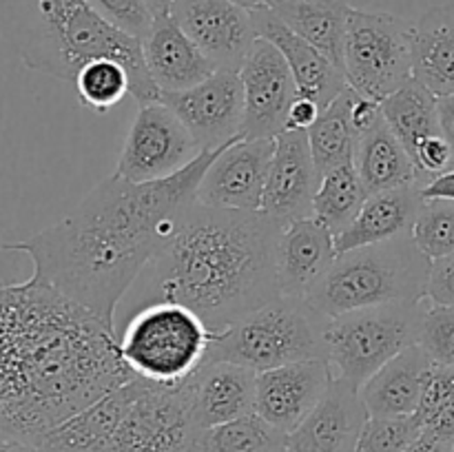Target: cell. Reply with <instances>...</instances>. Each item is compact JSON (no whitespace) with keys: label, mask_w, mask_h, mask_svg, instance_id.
Wrapping results in <instances>:
<instances>
[{"label":"cell","mask_w":454,"mask_h":452,"mask_svg":"<svg viewBox=\"0 0 454 452\" xmlns=\"http://www.w3.org/2000/svg\"><path fill=\"white\" fill-rule=\"evenodd\" d=\"M224 146L200 151L162 180L129 182L111 173L69 215L25 239H9V248L31 261L29 277L115 326L122 300L198 202L200 180Z\"/></svg>","instance_id":"cell-1"},{"label":"cell","mask_w":454,"mask_h":452,"mask_svg":"<svg viewBox=\"0 0 454 452\" xmlns=\"http://www.w3.org/2000/svg\"><path fill=\"white\" fill-rule=\"evenodd\" d=\"M133 377L118 328L34 277L0 286V437L40 443Z\"/></svg>","instance_id":"cell-2"},{"label":"cell","mask_w":454,"mask_h":452,"mask_svg":"<svg viewBox=\"0 0 454 452\" xmlns=\"http://www.w3.org/2000/svg\"><path fill=\"white\" fill-rule=\"evenodd\" d=\"M282 226L264 211H226L195 202L176 235L122 300L129 315L155 301L193 310L213 332L282 295Z\"/></svg>","instance_id":"cell-3"},{"label":"cell","mask_w":454,"mask_h":452,"mask_svg":"<svg viewBox=\"0 0 454 452\" xmlns=\"http://www.w3.org/2000/svg\"><path fill=\"white\" fill-rule=\"evenodd\" d=\"M0 16L4 38L27 69L74 82L84 65L111 58L127 66L137 105L162 96L140 40L109 25L87 0H0Z\"/></svg>","instance_id":"cell-4"},{"label":"cell","mask_w":454,"mask_h":452,"mask_svg":"<svg viewBox=\"0 0 454 452\" xmlns=\"http://www.w3.org/2000/svg\"><path fill=\"white\" fill-rule=\"evenodd\" d=\"M430 260L412 235L340 253L306 300L333 319L366 306L426 300Z\"/></svg>","instance_id":"cell-5"},{"label":"cell","mask_w":454,"mask_h":452,"mask_svg":"<svg viewBox=\"0 0 454 452\" xmlns=\"http://www.w3.org/2000/svg\"><path fill=\"white\" fill-rule=\"evenodd\" d=\"M328 317L306 297L279 295L213 335L207 362H231L255 372L326 357Z\"/></svg>","instance_id":"cell-6"},{"label":"cell","mask_w":454,"mask_h":452,"mask_svg":"<svg viewBox=\"0 0 454 452\" xmlns=\"http://www.w3.org/2000/svg\"><path fill=\"white\" fill-rule=\"evenodd\" d=\"M213 335L193 310L155 301L129 315L118 346L133 375L160 386H182L207 362Z\"/></svg>","instance_id":"cell-7"},{"label":"cell","mask_w":454,"mask_h":452,"mask_svg":"<svg viewBox=\"0 0 454 452\" xmlns=\"http://www.w3.org/2000/svg\"><path fill=\"white\" fill-rule=\"evenodd\" d=\"M428 300L366 306L328 319L326 357L350 384L359 386L386 362L419 344Z\"/></svg>","instance_id":"cell-8"},{"label":"cell","mask_w":454,"mask_h":452,"mask_svg":"<svg viewBox=\"0 0 454 452\" xmlns=\"http://www.w3.org/2000/svg\"><path fill=\"white\" fill-rule=\"evenodd\" d=\"M415 22L388 12H350L344 38L348 87L368 100L384 102L412 78Z\"/></svg>","instance_id":"cell-9"},{"label":"cell","mask_w":454,"mask_h":452,"mask_svg":"<svg viewBox=\"0 0 454 452\" xmlns=\"http://www.w3.org/2000/svg\"><path fill=\"white\" fill-rule=\"evenodd\" d=\"M200 434L189 381L160 386L142 379L137 397L105 452H198Z\"/></svg>","instance_id":"cell-10"},{"label":"cell","mask_w":454,"mask_h":452,"mask_svg":"<svg viewBox=\"0 0 454 452\" xmlns=\"http://www.w3.org/2000/svg\"><path fill=\"white\" fill-rule=\"evenodd\" d=\"M200 146L180 118L162 102L140 105L120 151L115 175L129 182H153L184 168Z\"/></svg>","instance_id":"cell-11"},{"label":"cell","mask_w":454,"mask_h":452,"mask_svg":"<svg viewBox=\"0 0 454 452\" xmlns=\"http://www.w3.org/2000/svg\"><path fill=\"white\" fill-rule=\"evenodd\" d=\"M160 102L184 122L202 151L242 137L244 87L239 71L217 69L195 87L164 91Z\"/></svg>","instance_id":"cell-12"},{"label":"cell","mask_w":454,"mask_h":452,"mask_svg":"<svg viewBox=\"0 0 454 452\" xmlns=\"http://www.w3.org/2000/svg\"><path fill=\"white\" fill-rule=\"evenodd\" d=\"M275 137H238L208 164L198 202L226 211H262Z\"/></svg>","instance_id":"cell-13"},{"label":"cell","mask_w":454,"mask_h":452,"mask_svg":"<svg viewBox=\"0 0 454 452\" xmlns=\"http://www.w3.org/2000/svg\"><path fill=\"white\" fill-rule=\"evenodd\" d=\"M244 87V137H278L297 91L286 58L273 43L257 38L239 69Z\"/></svg>","instance_id":"cell-14"},{"label":"cell","mask_w":454,"mask_h":452,"mask_svg":"<svg viewBox=\"0 0 454 452\" xmlns=\"http://www.w3.org/2000/svg\"><path fill=\"white\" fill-rule=\"evenodd\" d=\"M171 16L217 69H242L257 40L251 9L235 0H176Z\"/></svg>","instance_id":"cell-15"},{"label":"cell","mask_w":454,"mask_h":452,"mask_svg":"<svg viewBox=\"0 0 454 452\" xmlns=\"http://www.w3.org/2000/svg\"><path fill=\"white\" fill-rule=\"evenodd\" d=\"M333 377L328 359H306L257 372L255 412L282 433H293L322 401Z\"/></svg>","instance_id":"cell-16"},{"label":"cell","mask_w":454,"mask_h":452,"mask_svg":"<svg viewBox=\"0 0 454 452\" xmlns=\"http://www.w3.org/2000/svg\"><path fill=\"white\" fill-rule=\"evenodd\" d=\"M322 175L310 153L309 133L284 131L275 137L273 160L266 177L262 211L288 224L301 217H313L315 193Z\"/></svg>","instance_id":"cell-17"},{"label":"cell","mask_w":454,"mask_h":452,"mask_svg":"<svg viewBox=\"0 0 454 452\" xmlns=\"http://www.w3.org/2000/svg\"><path fill=\"white\" fill-rule=\"evenodd\" d=\"M368 417L357 386L333 377L322 401L286 434V446L295 452H355Z\"/></svg>","instance_id":"cell-18"},{"label":"cell","mask_w":454,"mask_h":452,"mask_svg":"<svg viewBox=\"0 0 454 452\" xmlns=\"http://www.w3.org/2000/svg\"><path fill=\"white\" fill-rule=\"evenodd\" d=\"M251 18L257 38L273 43L286 58L300 96L310 97L313 102H317L319 109H324L348 87L344 69L328 56H324L313 44L306 43L301 35L288 29L273 9H251Z\"/></svg>","instance_id":"cell-19"},{"label":"cell","mask_w":454,"mask_h":452,"mask_svg":"<svg viewBox=\"0 0 454 452\" xmlns=\"http://www.w3.org/2000/svg\"><path fill=\"white\" fill-rule=\"evenodd\" d=\"M335 257V235L317 217H301L284 224L278 242V279L282 295H309L328 273Z\"/></svg>","instance_id":"cell-20"},{"label":"cell","mask_w":454,"mask_h":452,"mask_svg":"<svg viewBox=\"0 0 454 452\" xmlns=\"http://www.w3.org/2000/svg\"><path fill=\"white\" fill-rule=\"evenodd\" d=\"M145 65L160 91H182L207 80L217 66L184 34L173 16H158L140 40Z\"/></svg>","instance_id":"cell-21"},{"label":"cell","mask_w":454,"mask_h":452,"mask_svg":"<svg viewBox=\"0 0 454 452\" xmlns=\"http://www.w3.org/2000/svg\"><path fill=\"white\" fill-rule=\"evenodd\" d=\"M257 372L231 362H204L189 379L195 421L202 430L255 412Z\"/></svg>","instance_id":"cell-22"},{"label":"cell","mask_w":454,"mask_h":452,"mask_svg":"<svg viewBox=\"0 0 454 452\" xmlns=\"http://www.w3.org/2000/svg\"><path fill=\"white\" fill-rule=\"evenodd\" d=\"M140 386V377H133L127 384L118 386L91 406L80 410L78 415L62 421L35 446L43 448L44 452H105L131 408L133 399L137 397Z\"/></svg>","instance_id":"cell-23"},{"label":"cell","mask_w":454,"mask_h":452,"mask_svg":"<svg viewBox=\"0 0 454 452\" xmlns=\"http://www.w3.org/2000/svg\"><path fill=\"white\" fill-rule=\"evenodd\" d=\"M421 189H424V182H412V184L368 195L353 224L335 235L337 255L350 248L386 242V239L411 233L426 202Z\"/></svg>","instance_id":"cell-24"},{"label":"cell","mask_w":454,"mask_h":452,"mask_svg":"<svg viewBox=\"0 0 454 452\" xmlns=\"http://www.w3.org/2000/svg\"><path fill=\"white\" fill-rule=\"evenodd\" d=\"M433 359L419 344L386 362L359 386V394L371 417L415 415L424 393Z\"/></svg>","instance_id":"cell-25"},{"label":"cell","mask_w":454,"mask_h":452,"mask_svg":"<svg viewBox=\"0 0 454 452\" xmlns=\"http://www.w3.org/2000/svg\"><path fill=\"white\" fill-rule=\"evenodd\" d=\"M355 168H357L366 195L397 189L412 182H424V184L428 182L421 175L402 140L388 127L384 113L377 120L375 127L359 136L357 149H355Z\"/></svg>","instance_id":"cell-26"},{"label":"cell","mask_w":454,"mask_h":452,"mask_svg":"<svg viewBox=\"0 0 454 452\" xmlns=\"http://www.w3.org/2000/svg\"><path fill=\"white\" fill-rule=\"evenodd\" d=\"M412 75L437 97L454 93V4L428 9L415 22Z\"/></svg>","instance_id":"cell-27"},{"label":"cell","mask_w":454,"mask_h":452,"mask_svg":"<svg viewBox=\"0 0 454 452\" xmlns=\"http://www.w3.org/2000/svg\"><path fill=\"white\" fill-rule=\"evenodd\" d=\"M273 12L279 20L341 66L346 27L353 7L344 0H282Z\"/></svg>","instance_id":"cell-28"},{"label":"cell","mask_w":454,"mask_h":452,"mask_svg":"<svg viewBox=\"0 0 454 452\" xmlns=\"http://www.w3.org/2000/svg\"><path fill=\"white\" fill-rule=\"evenodd\" d=\"M355 97L357 91L346 87L331 105L319 111L315 124L306 131L319 175L355 162V149H357V131L353 127Z\"/></svg>","instance_id":"cell-29"},{"label":"cell","mask_w":454,"mask_h":452,"mask_svg":"<svg viewBox=\"0 0 454 452\" xmlns=\"http://www.w3.org/2000/svg\"><path fill=\"white\" fill-rule=\"evenodd\" d=\"M381 105V113L408 153L415 155L426 137L442 133L439 129V97L412 75L406 84L390 93Z\"/></svg>","instance_id":"cell-30"},{"label":"cell","mask_w":454,"mask_h":452,"mask_svg":"<svg viewBox=\"0 0 454 452\" xmlns=\"http://www.w3.org/2000/svg\"><path fill=\"white\" fill-rule=\"evenodd\" d=\"M366 198L368 195L364 191L362 180H359L355 162L344 164V167L324 173L322 180H319L313 217H317L324 226H328L333 235H340L341 230L353 224Z\"/></svg>","instance_id":"cell-31"},{"label":"cell","mask_w":454,"mask_h":452,"mask_svg":"<svg viewBox=\"0 0 454 452\" xmlns=\"http://www.w3.org/2000/svg\"><path fill=\"white\" fill-rule=\"evenodd\" d=\"M286 446V433L257 412L202 430L198 452H275Z\"/></svg>","instance_id":"cell-32"},{"label":"cell","mask_w":454,"mask_h":452,"mask_svg":"<svg viewBox=\"0 0 454 452\" xmlns=\"http://www.w3.org/2000/svg\"><path fill=\"white\" fill-rule=\"evenodd\" d=\"M78 100L96 113H109L131 93V78L122 62L100 58L80 69L74 80Z\"/></svg>","instance_id":"cell-33"},{"label":"cell","mask_w":454,"mask_h":452,"mask_svg":"<svg viewBox=\"0 0 454 452\" xmlns=\"http://www.w3.org/2000/svg\"><path fill=\"white\" fill-rule=\"evenodd\" d=\"M419 251L430 261L454 253V202L426 199L411 230Z\"/></svg>","instance_id":"cell-34"},{"label":"cell","mask_w":454,"mask_h":452,"mask_svg":"<svg viewBox=\"0 0 454 452\" xmlns=\"http://www.w3.org/2000/svg\"><path fill=\"white\" fill-rule=\"evenodd\" d=\"M421 430L415 415L368 417L355 452H403Z\"/></svg>","instance_id":"cell-35"},{"label":"cell","mask_w":454,"mask_h":452,"mask_svg":"<svg viewBox=\"0 0 454 452\" xmlns=\"http://www.w3.org/2000/svg\"><path fill=\"white\" fill-rule=\"evenodd\" d=\"M419 346L434 363L454 368V306H428Z\"/></svg>","instance_id":"cell-36"},{"label":"cell","mask_w":454,"mask_h":452,"mask_svg":"<svg viewBox=\"0 0 454 452\" xmlns=\"http://www.w3.org/2000/svg\"><path fill=\"white\" fill-rule=\"evenodd\" d=\"M109 25L133 38L142 40L149 34L155 16L146 0H87Z\"/></svg>","instance_id":"cell-37"},{"label":"cell","mask_w":454,"mask_h":452,"mask_svg":"<svg viewBox=\"0 0 454 452\" xmlns=\"http://www.w3.org/2000/svg\"><path fill=\"white\" fill-rule=\"evenodd\" d=\"M454 406V368L443 366V363H434L430 366L428 377H426L424 393H421L419 408H417L415 417L419 419L421 428L428 424L430 419L439 415V412L448 410Z\"/></svg>","instance_id":"cell-38"},{"label":"cell","mask_w":454,"mask_h":452,"mask_svg":"<svg viewBox=\"0 0 454 452\" xmlns=\"http://www.w3.org/2000/svg\"><path fill=\"white\" fill-rule=\"evenodd\" d=\"M412 160H415L421 175H424L426 180H433L434 175H442V173L452 168V149L442 133H434V136L426 137V140L417 146Z\"/></svg>","instance_id":"cell-39"},{"label":"cell","mask_w":454,"mask_h":452,"mask_svg":"<svg viewBox=\"0 0 454 452\" xmlns=\"http://www.w3.org/2000/svg\"><path fill=\"white\" fill-rule=\"evenodd\" d=\"M426 300L434 306H454V253L430 261Z\"/></svg>","instance_id":"cell-40"},{"label":"cell","mask_w":454,"mask_h":452,"mask_svg":"<svg viewBox=\"0 0 454 452\" xmlns=\"http://www.w3.org/2000/svg\"><path fill=\"white\" fill-rule=\"evenodd\" d=\"M317 102H313L310 97L297 96L295 102L291 105L286 115V131H309L315 124L319 115Z\"/></svg>","instance_id":"cell-41"},{"label":"cell","mask_w":454,"mask_h":452,"mask_svg":"<svg viewBox=\"0 0 454 452\" xmlns=\"http://www.w3.org/2000/svg\"><path fill=\"white\" fill-rule=\"evenodd\" d=\"M22 253L18 251H12L9 248V239L7 235H4V226L0 224V286H4V284H12V282H20L18 279V257H20Z\"/></svg>","instance_id":"cell-42"},{"label":"cell","mask_w":454,"mask_h":452,"mask_svg":"<svg viewBox=\"0 0 454 452\" xmlns=\"http://www.w3.org/2000/svg\"><path fill=\"white\" fill-rule=\"evenodd\" d=\"M421 193L426 199H452L454 202V168L426 182Z\"/></svg>","instance_id":"cell-43"},{"label":"cell","mask_w":454,"mask_h":452,"mask_svg":"<svg viewBox=\"0 0 454 452\" xmlns=\"http://www.w3.org/2000/svg\"><path fill=\"white\" fill-rule=\"evenodd\" d=\"M426 433L434 434L437 439H442V441L446 443H452L454 446V406L448 408V410L439 412L434 419H430L428 424L424 425Z\"/></svg>","instance_id":"cell-44"},{"label":"cell","mask_w":454,"mask_h":452,"mask_svg":"<svg viewBox=\"0 0 454 452\" xmlns=\"http://www.w3.org/2000/svg\"><path fill=\"white\" fill-rule=\"evenodd\" d=\"M439 129L452 149V168H454V93L439 97Z\"/></svg>","instance_id":"cell-45"},{"label":"cell","mask_w":454,"mask_h":452,"mask_svg":"<svg viewBox=\"0 0 454 452\" xmlns=\"http://www.w3.org/2000/svg\"><path fill=\"white\" fill-rule=\"evenodd\" d=\"M452 450H454L452 443L442 441V439H437L434 434L421 430L419 437H417L403 452H452Z\"/></svg>","instance_id":"cell-46"},{"label":"cell","mask_w":454,"mask_h":452,"mask_svg":"<svg viewBox=\"0 0 454 452\" xmlns=\"http://www.w3.org/2000/svg\"><path fill=\"white\" fill-rule=\"evenodd\" d=\"M0 452H44V450L40 446H35V443L20 441V439L0 437Z\"/></svg>","instance_id":"cell-47"},{"label":"cell","mask_w":454,"mask_h":452,"mask_svg":"<svg viewBox=\"0 0 454 452\" xmlns=\"http://www.w3.org/2000/svg\"><path fill=\"white\" fill-rule=\"evenodd\" d=\"M173 3L176 0H146V4H149V9L153 12V16H168L173 9Z\"/></svg>","instance_id":"cell-48"},{"label":"cell","mask_w":454,"mask_h":452,"mask_svg":"<svg viewBox=\"0 0 454 452\" xmlns=\"http://www.w3.org/2000/svg\"><path fill=\"white\" fill-rule=\"evenodd\" d=\"M235 3L242 4V7H247V9H260V7L273 9L275 4H279L282 0H235Z\"/></svg>","instance_id":"cell-49"},{"label":"cell","mask_w":454,"mask_h":452,"mask_svg":"<svg viewBox=\"0 0 454 452\" xmlns=\"http://www.w3.org/2000/svg\"><path fill=\"white\" fill-rule=\"evenodd\" d=\"M275 452H295V450H291L288 446H284V448H279V450H275Z\"/></svg>","instance_id":"cell-50"},{"label":"cell","mask_w":454,"mask_h":452,"mask_svg":"<svg viewBox=\"0 0 454 452\" xmlns=\"http://www.w3.org/2000/svg\"><path fill=\"white\" fill-rule=\"evenodd\" d=\"M452 452H454V450H452Z\"/></svg>","instance_id":"cell-51"}]
</instances>
